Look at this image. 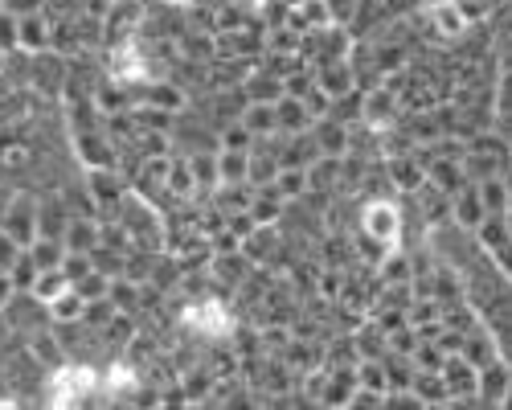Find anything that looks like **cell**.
Returning a JSON list of instances; mask_svg holds the SVG:
<instances>
[{
    "mask_svg": "<svg viewBox=\"0 0 512 410\" xmlns=\"http://www.w3.org/2000/svg\"><path fill=\"white\" fill-rule=\"evenodd\" d=\"M508 386H512V365H508L504 357H496V361H488V365L480 369L476 398L488 402V406H500V402L508 398Z\"/></svg>",
    "mask_w": 512,
    "mask_h": 410,
    "instance_id": "cell-1",
    "label": "cell"
},
{
    "mask_svg": "<svg viewBox=\"0 0 512 410\" xmlns=\"http://www.w3.org/2000/svg\"><path fill=\"white\" fill-rule=\"evenodd\" d=\"M484 218H488V210H484L480 185H476V181H467V185L455 193V222H459L463 230H476Z\"/></svg>",
    "mask_w": 512,
    "mask_h": 410,
    "instance_id": "cell-2",
    "label": "cell"
},
{
    "mask_svg": "<svg viewBox=\"0 0 512 410\" xmlns=\"http://www.w3.org/2000/svg\"><path fill=\"white\" fill-rule=\"evenodd\" d=\"M369 230L381 234V238H394V230H398L394 205H373V210H369Z\"/></svg>",
    "mask_w": 512,
    "mask_h": 410,
    "instance_id": "cell-3",
    "label": "cell"
},
{
    "mask_svg": "<svg viewBox=\"0 0 512 410\" xmlns=\"http://www.w3.org/2000/svg\"><path fill=\"white\" fill-rule=\"evenodd\" d=\"M324 13H332V21H353L361 13V0H324Z\"/></svg>",
    "mask_w": 512,
    "mask_h": 410,
    "instance_id": "cell-4",
    "label": "cell"
},
{
    "mask_svg": "<svg viewBox=\"0 0 512 410\" xmlns=\"http://www.w3.org/2000/svg\"><path fill=\"white\" fill-rule=\"evenodd\" d=\"M54 316H58V320H74V316H78V300H74V296H70V300H58Z\"/></svg>",
    "mask_w": 512,
    "mask_h": 410,
    "instance_id": "cell-5",
    "label": "cell"
},
{
    "mask_svg": "<svg viewBox=\"0 0 512 410\" xmlns=\"http://www.w3.org/2000/svg\"><path fill=\"white\" fill-rule=\"evenodd\" d=\"M426 9H439V5H451V0H422Z\"/></svg>",
    "mask_w": 512,
    "mask_h": 410,
    "instance_id": "cell-6",
    "label": "cell"
}]
</instances>
